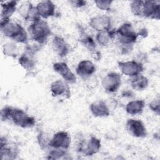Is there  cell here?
<instances>
[{"mask_svg": "<svg viewBox=\"0 0 160 160\" xmlns=\"http://www.w3.org/2000/svg\"><path fill=\"white\" fill-rule=\"evenodd\" d=\"M130 85L132 89L138 91L146 89L149 85L148 79L142 74H139L135 77L131 78Z\"/></svg>", "mask_w": 160, "mask_h": 160, "instance_id": "obj_24", "label": "cell"}, {"mask_svg": "<svg viewBox=\"0 0 160 160\" xmlns=\"http://www.w3.org/2000/svg\"><path fill=\"white\" fill-rule=\"evenodd\" d=\"M19 12L24 20L31 22L41 19L36 7L34 6L29 1L24 2L21 4L19 8Z\"/></svg>", "mask_w": 160, "mask_h": 160, "instance_id": "obj_15", "label": "cell"}, {"mask_svg": "<svg viewBox=\"0 0 160 160\" xmlns=\"http://www.w3.org/2000/svg\"><path fill=\"white\" fill-rule=\"evenodd\" d=\"M149 109L154 112L156 115L159 116L160 114V101L159 98H157L153 99L149 104Z\"/></svg>", "mask_w": 160, "mask_h": 160, "instance_id": "obj_31", "label": "cell"}, {"mask_svg": "<svg viewBox=\"0 0 160 160\" xmlns=\"http://www.w3.org/2000/svg\"><path fill=\"white\" fill-rule=\"evenodd\" d=\"M71 139L69 133L64 131L56 132L51 138L49 146L53 149L68 150L71 145Z\"/></svg>", "mask_w": 160, "mask_h": 160, "instance_id": "obj_8", "label": "cell"}, {"mask_svg": "<svg viewBox=\"0 0 160 160\" xmlns=\"http://www.w3.org/2000/svg\"><path fill=\"white\" fill-rule=\"evenodd\" d=\"M138 36H142V38H145L148 35V31H147V29H145V28H143L142 29H141L139 31V32H138Z\"/></svg>", "mask_w": 160, "mask_h": 160, "instance_id": "obj_33", "label": "cell"}, {"mask_svg": "<svg viewBox=\"0 0 160 160\" xmlns=\"http://www.w3.org/2000/svg\"><path fill=\"white\" fill-rule=\"evenodd\" d=\"M17 1H10L1 3V20L10 19L17 8Z\"/></svg>", "mask_w": 160, "mask_h": 160, "instance_id": "obj_21", "label": "cell"}, {"mask_svg": "<svg viewBox=\"0 0 160 160\" xmlns=\"http://www.w3.org/2000/svg\"><path fill=\"white\" fill-rule=\"evenodd\" d=\"M101 84L106 92H116L121 85V76L118 72H110L102 78Z\"/></svg>", "mask_w": 160, "mask_h": 160, "instance_id": "obj_7", "label": "cell"}, {"mask_svg": "<svg viewBox=\"0 0 160 160\" xmlns=\"http://www.w3.org/2000/svg\"><path fill=\"white\" fill-rule=\"evenodd\" d=\"M91 114L96 118H106L110 115V109L106 101L99 100L93 102L89 106Z\"/></svg>", "mask_w": 160, "mask_h": 160, "instance_id": "obj_19", "label": "cell"}, {"mask_svg": "<svg viewBox=\"0 0 160 160\" xmlns=\"http://www.w3.org/2000/svg\"><path fill=\"white\" fill-rule=\"evenodd\" d=\"M2 51L4 55L9 57H16L18 55V48L15 44L12 42H7L2 46Z\"/></svg>", "mask_w": 160, "mask_h": 160, "instance_id": "obj_28", "label": "cell"}, {"mask_svg": "<svg viewBox=\"0 0 160 160\" xmlns=\"http://www.w3.org/2000/svg\"><path fill=\"white\" fill-rule=\"evenodd\" d=\"M0 157L2 160H11L16 158L18 149L16 146L9 144L5 137H1L0 140Z\"/></svg>", "mask_w": 160, "mask_h": 160, "instance_id": "obj_17", "label": "cell"}, {"mask_svg": "<svg viewBox=\"0 0 160 160\" xmlns=\"http://www.w3.org/2000/svg\"><path fill=\"white\" fill-rule=\"evenodd\" d=\"M118 66L121 73L131 78L141 74L144 71L143 64L136 61H118Z\"/></svg>", "mask_w": 160, "mask_h": 160, "instance_id": "obj_6", "label": "cell"}, {"mask_svg": "<svg viewBox=\"0 0 160 160\" xmlns=\"http://www.w3.org/2000/svg\"><path fill=\"white\" fill-rule=\"evenodd\" d=\"M126 129L128 133L134 138H144L147 135L146 128L139 119H128L126 122Z\"/></svg>", "mask_w": 160, "mask_h": 160, "instance_id": "obj_9", "label": "cell"}, {"mask_svg": "<svg viewBox=\"0 0 160 160\" xmlns=\"http://www.w3.org/2000/svg\"><path fill=\"white\" fill-rule=\"evenodd\" d=\"M144 1L134 0L130 4V9L133 15L138 17H142Z\"/></svg>", "mask_w": 160, "mask_h": 160, "instance_id": "obj_27", "label": "cell"}, {"mask_svg": "<svg viewBox=\"0 0 160 160\" xmlns=\"http://www.w3.org/2000/svg\"><path fill=\"white\" fill-rule=\"evenodd\" d=\"M116 36L121 45L125 49H131V47L136 42L138 34L135 31L132 24L125 22L116 30Z\"/></svg>", "mask_w": 160, "mask_h": 160, "instance_id": "obj_4", "label": "cell"}, {"mask_svg": "<svg viewBox=\"0 0 160 160\" xmlns=\"http://www.w3.org/2000/svg\"><path fill=\"white\" fill-rule=\"evenodd\" d=\"M115 36L116 30L111 29L107 31L97 32L96 36V40L99 45L102 46H106L110 44Z\"/></svg>", "mask_w": 160, "mask_h": 160, "instance_id": "obj_23", "label": "cell"}, {"mask_svg": "<svg viewBox=\"0 0 160 160\" xmlns=\"http://www.w3.org/2000/svg\"><path fill=\"white\" fill-rule=\"evenodd\" d=\"M142 17L159 20L160 17V2L159 1H144Z\"/></svg>", "mask_w": 160, "mask_h": 160, "instance_id": "obj_14", "label": "cell"}, {"mask_svg": "<svg viewBox=\"0 0 160 160\" xmlns=\"http://www.w3.org/2000/svg\"><path fill=\"white\" fill-rule=\"evenodd\" d=\"M39 48L36 46H26L24 52L20 56L18 59L19 65L26 71H32L36 66V59L34 54L38 51Z\"/></svg>", "mask_w": 160, "mask_h": 160, "instance_id": "obj_5", "label": "cell"}, {"mask_svg": "<svg viewBox=\"0 0 160 160\" xmlns=\"http://www.w3.org/2000/svg\"><path fill=\"white\" fill-rule=\"evenodd\" d=\"M112 1L111 0H96L94 3L96 7L102 11H110Z\"/></svg>", "mask_w": 160, "mask_h": 160, "instance_id": "obj_30", "label": "cell"}, {"mask_svg": "<svg viewBox=\"0 0 160 160\" xmlns=\"http://www.w3.org/2000/svg\"><path fill=\"white\" fill-rule=\"evenodd\" d=\"M68 155L67 150L52 148V149L49 152L46 158L48 159H66V156Z\"/></svg>", "mask_w": 160, "mask_h": 160, "instance_id": "obj_29", "label": "cell"}, {"mask_svg": "<svg viewBox=\"0 0 160 160\" xmlns=\"http://www.w3.org/2000/svg\"><path fill=\"white\" fill-rule=\"evenodd\" d=\"M50 91L53 97H64L69 99L71 97L70 88L64 80L58 79L53 81L50 86Z\"/></svg>", "mask_w": 160, "mask_h": 160, "instance_id": "obj_13", "label": "cell"}, {"mask_svg": "<svg viewBox=\"0 0 160 160\" xmlns=\"http://www.w3.org/2000/svg\"><path fill=\"white\" fill-rule=\"evenodd\" d=\"M89 26L94 31L99 32L107 31L111 29V18L106 15H98L89 19Z\"/></svg>", "mask_w": 160, "mask_h": 160, "instance_id": "obj_10", "label": "cell"}, {"mask_svg": "<svg viewBox=\"0 0 160 160\" xmlns=\"http://www.w3.org/2000/svg\"><path fill=\"white\" fill-rule=\"evenodd\" d=\"M76 74L82 79L86 80L89 79L96 72V66L90 60L84 59L81 61L76 68Z\"/></svg>", "mask_w": 160, "mask_h": 160, "instance_id": "obj_16", "label": "cell"}, {"mask_svg": "<svg viewBox=\"0 0 160 160\" xmlns=\"http://www.w3.org/2000/svg\"><path fill=\"white\" fill-rule=\"evenodd\" d=\"M52 48L55 54L61 58L66 56L69 52V46L65 39L59 36H55L52 41Z\"/></svg>", "mask_w": 160, "mask_h": 160, "instance_id": "obj_18", "label": "cell"}, {"mask_svg": "<svg viewBox=\"0 0 160 160\" xmlns=\"http://www.w3.org/2000/svg\"><path fill=\"white\" fill-rule=\"evenodd\" d=\"M145 107V102L143 100L137 99L129 101L126 105V111L128 114L135 116L140 114L142 112L143 109Z\"/></svg>", "mask_w": 160, "mask_h": 160, "instance_id": "obj_22", "label": "cell"}, {"mask_svg": "<svg viewBox=\"0 0 160 160\" xmlns=\"http://www.w3.org/2000/svg\"><path fill=\"white\" fill-rule=\"evenodd\" d=\"M31 40L39 45L44 44L51 34V28L46 21L41 19L32 22L28 28Z\"/></svg>", "mask_w": 160, "mask_h": 160, "instance_id": "obj_3", "label": "cell"}, {"mask_svg": "<svg viewBox=\"0 0 160 160\" xmlns=\"http://www.w3.org/2000/svg\"><path fill=\"white\" fill-rule=\"evenodd\" d=\"M79 41L89 51L94 52L96 50V42L91 36L84 33L83 35H81Z\"/></svg>", "mask_w": 160, "mask_h": 160, "instance_id": "obj_25", "label": "cell"}, {"mask_svg": "<svg viewBox=\"0 0 160 160\" xmlns=\"http://www.w3.org/2000/svg\"><path fill=\"white\" fill-rule=\"evenodd\" d=\"M51 138H49V135L43 131L39 132L37 136V141L41 149L42 150H46L50 148L49 142Z\"/></svg>", "mask_w": 160, "mask_h": 160, "instance_id": "obj_26", "label": "cell"}, {"mask_svg": "<svg viewBox=\"0 0 160 160\" xmlns=\"http://www.w3.org/2000/svg\"><path fill=\"white\" fill-rule=\"evenodd\" d=\"M53 70L59 74L68 84H72L76 82V76L64 62H56L52 65Z\"/></svg>", "mask_w": 160, "mask_h": 160, "instance_id": "obj_12", "label": "cell"}, {"mask_svg": "<svg viewBox=\"0 0 160 160\" xmlns=\"http://www.w3.org/2000/svg\"><path fill=\"white\" fill-rule=\"evenodd\" d=\"M2 121H11L14 125L22 128H31L36 124V119L21 109L11 106L3 107L1 111Z\"/></svg>", "mask_w": 160, "mask_h": 160, "instance_id": "obj_1", "label": "cell"}, {"mask_svg": "<svg viewBox=\"0 0 160 160\" xmlns=\"http://www.w3.org/2000/svg\"><path fill=\"white\" fill-rule=\"evenodd\" d=\"M69 3L76 8H81L86 5V1L82 0H72L70 1Z\"/></svg>", "mask_w": 160, "mask_h": 160, "instance_id": "obj_32", "label": "cell"}, {"mask_svg": "<svg viewBox=\"0 0 160 160\" xmlns=\"http://www.w3.org/2000/svg\"><path fill=\"white\" fill-rule=\"evenodd\" d=\"M36 7L40 18L43 19H48L54 16L55 14L56 6L51 1H42L39 2Z\"/></svg>", "mask_w": 160, "mask_h": 160, "instance_id": "obj_20", "label": "cell"}, {"mask_svg": "<svg viewBox=\"0 0 160 160\" xmlns=\"http://www.w3.org/2000/svg\"><path fill=\"white\" fill-rule=\"evenodd\" d=\"M0 28L6 37L20 44H27L28 42V31L19 23L10 19L1 20Z\"/></svg>", "mask_w": 160, "mask_h": 160, "instance_id": "obj_2", "label": "cell"}, {"mask_svg": "<svg viewBox=\"0 0 160 160\" xmlns=\"http://www.w3.org/2000/svg\"><path fill=\"white\" fill-rule=\"evenodd\" d=\"M101 147V140L96 137L91 136L87 142L79 145L78 150L85 156H91L97 154Z\"/></svg>", "mask_w": 160, "mask_h": 160, "instance_id": "obj_11", "label": "cell"}]
</instances>
